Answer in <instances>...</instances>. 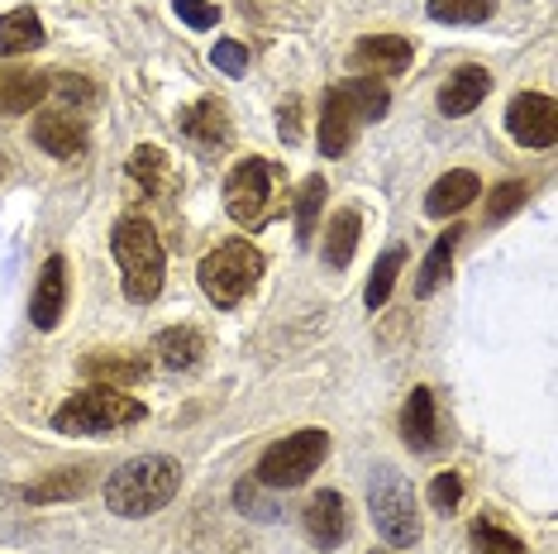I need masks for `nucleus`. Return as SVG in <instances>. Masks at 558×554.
<instances>
[{
    "instance_id": "20",
    "label": "nucleus",
    "mask_w": 558,
    "mask_h": 554,
    "mask_svg": "<svg viewBox=\"0 0 558 554\" xmlns=\"http://www.w3.org/2000/svg\"><path fill=\"white\" fill-rule=\"evenodd\" d=\"M130 178L144 186L148 196H172L177 192V172H172V162H168V154H162L158 144L134 148L130 154Z\"/></svg>"
},
{
    "instance_id": "2",
    "label": "nucleus",
    "mask_w": 558,
    "mask_h": 554,
    "mask_svg": "<svg viewBox=\"0 0 558 554\" xmlns=\"http://www.w3.org/2000/svg\"><path fill=\"white\" fill-rule=\"evenodd\" d=\"M110 249H116V263L124 273V297L134 306H148L162 292V268H168V254H162V239L148 220L124 216L110 234Z\"/></svg>"
},
{
    "instance_id": "25",
    "label": "nucleus",
    "mask_w": 558,
    "mask_h": 554,
    "mask_svg": "<svg viewBox=\"0 0 558 554\" xmlns=\"http://www.w3.org/2000/svg\"><path fill=\"white\" fill-rule=\"evenodd\" d=\"M339 92L349 96V106L359 110V120H383L387 106H391L387 86L377 77H349V82H339Z\"/></svg>"
},
{
    "instance_id": "11",
    "label": "nucleus",
    "mask_w": 558,
    "mask_h": 554,
    "mask_svg": "<svg viewBox=\"0 0 558 554\" xmlns=\"http://www.w3.org/2000/svg\"><path fill=\"white\" fill-rule=\"evenodd\" d=\"M306 535H311L315 550H335L339 540L349 535V507H344V497H339L335 487H325V493L311 497V507H306Z\"/></svg>"
},
{
    "instance_id": "8",
    "label": "nucleus",
    "mask_w": 558,
    "mask_h": 554,
    "mask_svg": "<svg viewBox=\"0 0 558 554\" xmlns=\"http://www.w3.org/2000/svg\"><path fill=\"white\" fill-rule=\"evenodd\" d=\"M506 130H511L515 144L525 148H554L558 138V106L539 92H520L506 110Z\"/></svg>"
},
{
    "instance_id": "15",
    "label": "nucleus",
    "mask_w": 558,
    "mask_h": 554,
    "mask_svg": "<svg viewBox=\"0 0 558 554\" xmlns=\"http://www.w3.org/2000/svg\"><path fill=\"white\" fill-rule=\"evenodd\" d=\"M177 124H182L186 138H196V144H206V148L230 144V110H225L215 96L196 100V106H186L182 116H177Z\"/></svg>"
},
{
    "instance_id": "36",
    "label": "nucleus",
    "mask_w": 558,
    "mask_h": 554,
    "mask_svg": "<svg viewBox=\"0 0 558 554\" xmlns=\"http://www.w3.org/2000/svg\"><path fill=\"white\" fill-rule=\"evenodd\" d=\"M277 134H282V144H301V96L282 100V110H277Z\"/></svg>"
},
{
    "instance_id": "4",
    "label": "nucleus",
    "mask_w": 558,
    "mask_h": 554,
    "mask_svg": "<svg viewBox=\"0 0 558 554\" xmlns=\"http://www.w3.org/2000/svg\"><path fill=\"white\" fill-rule=\"evenodd\" d=\"M367 507H373V526L387 545L411 550L415 540L425 535V521H421V507H415L411 483H405L397 469H387V463H377L373 478H367Z\"/></svg>"
},
{
    "instance_id": "34",
    "label": "nucleus",
    "mask_w": 558,
    "mask_h": 554,
    "mask_svg": "<svg viewBox=\"0 0 558 554\" xmlns=\"http://www.w3.org/2000/svg\"><path fill=\"white\" fill-rule=\"evenodd\" d=\"M459 502H463V478L459 473H439L435 483H429V507L435 511H459Z\"/></svg>"
},
{
    "instance_id": "17",
    "label": "nucleus",
    "mask_w": 558,
    "mask_h": 554,
    "mask_svg": "<svg viewBox=\"0 0 558 554\" xmlns=\"http://www.w3.org/2000/svg\"><path fill=\"white\" fill-rule=\"evenodd\" d=\"M34 144L53 158H77L86 154V124L77 116H44L34 120Z\"/></svg>"
},
{
    "instance_id": "16",
    "label": "nucleus",
    "mask_w": 558,
    "mask_h": 554,
    "mask_svg": "<svg viewBox=\"0 0 558 554\" xmlns=\"http://www.w3.org/2000/svg\"><path fill=\"white\" fill-rule=\"evenodd\" d=\"M401 439L411 449H435V439H439V411H435V393L429 387H415L411 401H405V411H401Z\"/></svg>"
},
{
    "instance_id": "35",
    "label": "nucleus",
    "mask_w": 558,
    "mask_h": 554,
    "mask_svg": "<svg viewBox=\"0 0 558 554\" xmlns=\"http://www.w3.org/2000/svg\"><path fill=\"white\" fill-rule=\"evenodd\" d=\"M172 10L192 24V29H215V24H220V10H215L210 0H172Z\"/></svg>"
},
{
    "instance_id": "31",
    "label": "nucleus",
    "mask_w": 558,
    "mask_h": 554,
    "mask_svg": "<svg viewBox=\"0 0 558 554\" xmlns=\"http://www.w3.org/2000/svg\"><path fill=\"white\" fill-rule=\"evenodd\" d=\"M530 201V182H501L487 192V225H501L506 216H515Z\"/></svg>"
},
{
    "instance_id": "3",
    "label": "nucleus",
    "mask_w": 558,
    "mask_h": 554,
    "mask_svg": "<svg viewBox=\"0 0 558 554\" xmlns=\"http://www.w3.org/2000/svg\"><path fill=\"white\" fill-rule=\"evenodd\" d=\"M277 201H282V168L272 158L234 162V172L225 178V210H230L234 225L263 230L277 216Z\"/></svg>"
},
{
    "instance_id": "24",
    "label": "nucleus",
    "mask_w": 558,
    "mask_h": 554,
    "mask_svg": "<svg viewBox=\"0 0 558 554\" xmlns=\"http://www.w3.org/2000/svg\"><path fill=\"white\" fill-rule=\"evenodd\" d=\"M459 239H463L459 225H449V230L435 239V249H429V258L421 268V282H415V292L421 297H429V292H439L444 287V277H449V268H453V249H459Z\"/></svg>"
},
{
    "instance_id": "32",
    "label": "nucleus",
    "mask_w": 558,
    "mask_h": 554,
    "mask_svg": "<svg viewBox=\"0 0 558 554\" xmlns=\"http://www.w3.org/2000/svg\"><path fill=\"white\" fill-rule=\"evenodd\" d=\"M62 106H82V110H92L96 100H100V92H96V82L92 77H77V72H68V77H58L53 86H48Z\"/></svg>"
},
{
    "instance_id": "7",
    "label": "nucleus",
    "mask_w": 558,
    "mask_h": 554,
    "mask_svg": "<svg viewBox=\"0 0 558 554\" xmlns=\"http://www.w3.org/2000/svg\"><path fill=\"white\" fill-rule=\"evenodd\" d=\"M325 455H329V435L320 431V425H306V431L277 439L268 455L258 459V483H268V487H296V483H306V478L320 469Z\"/></svg>"
},
{
    "instance_id": "26",
    "label": "nucleus",
    "mask_w": 558,
    "mask_h": 554,
    "mask_svg": "<svg viewBox=\"0 0 558 554\" xmlns=\"http://www.w3.org/2000/svg\"><path fill=\"white\" fill-rule=\"evenodd\" d=\"M468 540H473V554H525V540L511 535L497 521H487V516H477L473 531H468Z\"/></svg>"
},
{
    "instance_id": "28",
    "label": "nucleus",
    "mask_w": 558,
    "mask_h": 554,
    "mask_svg": "<svg viewBox=\"0 0 558 554\" xmlns=\"http://www.w3.org/2000/svg\"><path fill=\"white\" fill-rule=\"evenodd\" d=\"M497 0H429V15L439 24H482L492 20Z\"/></svg>"
},
{
    "instance_id": "13",
    "label": "nucleus",
    "mask_w": 558,
    "mask_h": 554,
    "mask_svg": "<svg viewBox=\"0 0 558 554\" xmlns=\"http://www.w3.org/2000/svg\"><path fill=\"white\" fill-rule=\"evenodd\" d=\"M62 311H68V263L53 254L44 263V273H39V287H34L29 321L39 325V330H53V325L62 321Z\"/></svg>"
},
{
    "instance_id": "12",
    "label": "nucleus",
    "mask_w": 558,
    "mask_h": 554,
    "mask_svg": "<svg viewBox=\"0 0 558 554\" xmlns=\"http://www.w3.org/2000/svg\"><path fill=\"white\" fill-rule=\"evenodd\" d=\"M359 110L349 106V96L339 92V86H329V96H325V110H320V154L325 158H339V154H349V144H353V134H359Z\"/></svg>"
},
{
    "instance_id": "33",
    "label": "nucleus",
    "mask_w": 558,
    "mask_h": 554,
    "mask_svg": "<svg viewBox=\"0 0 558 554\" xmlns=\"http://www.w3.org/2000/svg\"><path fill=\"white\" fill-rule=\"evenodd\" d=\"M210 62L225 72V77H244V72H248V48L239 39H220L210 48Z\"/></svg>"
},
{
    "instance_id": "18",
    "label": "nucleus",
    "mask_w": 558,
    "mask_h": 554,
    "mask_svg": "<svg viewBox=\"0 0 558 554\" xmlns=\"http://www.w3.org/2000/svg\"><path fill=\"white\" fill-rule=\"evenodd\" d=\"M477 192H482L477 172L459 168V172H449V178H439L435 186H429L425 210H429V216H435V220H444V216H459L463 206H473V201H477Z\"/></svg>"
},
{
    "instance_id": "21",
    "label": "nucleus",
    "mask_w": 558,
    "mask_h": 554,
    "mask_svg": "<svg viewBox=\"0 0 558 554\" xmlns=\"http://www.w3.org/2000/svg\"><path fill=\"white\" fill-rule=\"evenodd\" d=\"M154 354L162 359V369L182 373V369H196L201 354H206V339H201V330H192V325H172V330L158 335Z\"/></svg>"
},
{
    "instance_id": "29",
    "label": "nucleus",
    "mask_w": 558,
    "mask_h": 554,
    "mask_svg": "<svg viewBox=\"0 0 558 554\" xmlns=\"http://www.w3.org/2000/svg\"><path fill=\"white\" fill-rule=\"evenodd\" d=\"M320 206H325V178H306V182H301V192H296V239H301V244L315 234Z\"/></svg>"
},
{
    "instance_id": "23",
    "label": "nucleus",
    "mask_w": 558,
    "mask_h": 554,
    "mask_svg": "<svg viewBox=\"0 0 558 554\" xmlns=\"http://www.w3.org/2000/svg\"><path fill=\"white\" fill-rule=\"evenodd\" d=\"M359 230H363L359 210H339V216L329 220V230H325V263L329 268H349L353 249H359Z\"/></svg>"
},
{
    "instance_id": "27",
    "label": "nucleus",
    "mask_w": 558,
    "mask_h": 554,
    "mask_svg": "<svg viewBox=\"0 0 558 554\" xmlns=\"http://www.w3.org/2000/svg\"><path fill=\"white\" fill-rule=\"evenodd\" d=\"M401 263H405V249H387L383 258H377V268L373 277H367V311H377V306H387V297H391V287H397V273H401Z\"/></svg>"
},
{
    "instance_id": "9",
    "label": "nucleus",
    "mask_w": 558,
    "mask_h": 554,
    "mask_svg": "<svg viewBox=\"0 0 558 554\" xmlns=\"http://www.w3.org/2000/svg\"><path fill=\"white\" fill-rule=\"evenodd\" d=\"M411 39H397V34H373V39H359L353 44V72H363V77H391V72H405L411 68Z\"/></svg>"
},
{
    "instance_id": "6",
    "label": "nucleus",
    "mask_w": 558,
    "mask_h": 554,
    "mask_svg": "<svg viewBox=\"0 0 558 554\" xmlns=\"http://www.w3.org/2000/svg\"><path fill=\"white\" fill-rule=\"evenodd\" d=\"M263 254L248 244V239H230V244H220V249H210L206 258H201V292H206L215 306H239L253 287H258V277H263Z\"/></svg>"
},
{
    "instance_id": "38",
    "label": "nucleus",
    "mask_w": 558,
    "mask_h": 554,
    "mask_svg": "<svg viewBox=\"0 0 558 554\" xmlns=\"http://www.w3.org/2000/svg\"><path fill=\"white\" fill-rule=\"evenodd\" d=\"M373 554H383V550H373Z\"/></svg>"
},
{
    "instance_id": "19",
    "label": "nucleus",
    "mask_w": 558,
    "mask_h": 554,
    "mask_svg": "<svg viewBox=\"0 0 558 554\" xmlns=\"http://www.w3.org/2000/svg\"><path fill=\"white\" fill-rule=\"evenodd\" d=\"M44 96H48V77H44V72H29V68L0 72V110H5V116H29Z\"/></svg>"
},
{
    "instance_id": "1",
    "label": "nucleus",
    "mask_w": 558,
    "mask_h": 554,
    "mask_svg": "<svg viewBox=\"0 0 558 554\" xmlns=\"http://www.w3.org/2000/svg\"><path fill=\"white\" fill-rule=\"evenodd\" d=\"M182 469L168 455H138L106 478V507L116 516H154L177 497Z\"/></svg>"
},
{
    "instance_id": "5",
    "label": "nucleus",
    "mask_w": 558,
    "mask_h": 554,
    "mask_svg": "<svg viewBox=\"0 0 558 554\" xmlns=\"http://www.w3.org/2000/svg\"><path fill=\"white\" fill-rule=\"evenodd\" d=\"M134 421H144V401H134L120 387H86L53 411V431L62 435H106Z\"/></svg>"
},
{
    "instance_id": "22",
    "label": "nucleus",
    "mask_w": 558,
    "mask_h": 554,
    "mask_svg": "<svg viewBox=\"0 0 558 554\" xmlns=\"http://www.w3.org/2000/svg\"><path fill=\"white\" fill-rule=\"evenodd\" d=\"M44 44V24L34 10H10L0 15V58H20Z\"/></svg>"
},
{
    "instance_id": "10",
    "label": "nucleus",
    "mask_w": 558,
    "mask_h": 554,
    "mask_svg": "<svg viewBox=\"0 0 558 554\" xmlns=\"http://www.w3.org/2000/svg\"><path fill=\"white\" fill-rule=\"evenodd\" d=\"M82 373L100 387H134L148 377V359L130 354V349H96V354L82 359Z\"/></svg>"
},
{
    "instance_id": "37",
    "label": "nucleus",
    "mask_w": 558,
    "mask_h": 554,
    "mask_svg": "<svg viewBox=\"0 0 558 554\" xmlns=\"http://www.w3.org/2000/svg\"><path fill=\"white\" fill-rule=\"evenodd\" d=\"M0 178H5V162H0Z\"/></svg>"
},
{
    "instance_id": "14",
    "label": "nucleus",
    "mask_w": 558,
    "mask_h": 554,
    "mask_svg": "<svg viewBox=\"0 0 558 554\" xmlns=\"http://www.w3.org/2000/svg\"><path fill=\"white\" fill-rule=\"evenodd\" d=\"M492 92V72L487 68H459L449 72V82L439 86V110L444 116H473Z\"/></svg>"
},
{
    "instance_id": "30",
    "label": "nucleus",
    "mask_w": 558,
    "mask_h": 554,
    "mask_svg": "<svg viewBox=\"0 0 558 554\" xmlns=\"http://www.w3.org/2000/svg\"><path fill=\"white\" fill-rule=\"evenodd\" d=\"M86 483H92V478H86V469H72V473H53V478H44V483L24 487V502H58V497H77Z\"/></svg>"
}]
</instances>
